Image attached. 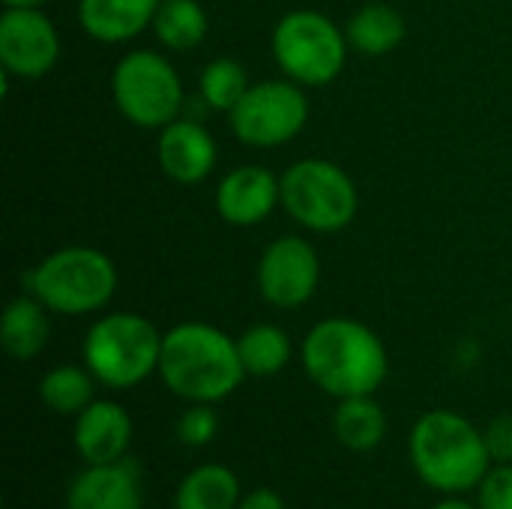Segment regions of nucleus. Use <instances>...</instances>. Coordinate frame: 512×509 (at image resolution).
I'll use <instances>...</instances> for the list:
<instances>
[{
	"label": "nucleus",
	"mask_w": 512,
	"mask_h": 509,
	"mask_svg": "<svg viewBox=\"0 0 512 509\" xmlns=\"http://www.w3.org/2000/svg\"><path fill=\"white\" fill-rule=\"evenodd\" d=\"M300 360L309 381L333 399L375 396L390 369L378 333L354 318H327L315 324L303 339Z\"/></svg>",
	"instance_id": "f257e3e1"
},
{
	"label": "nucleus",
	"mask_w": 512,
	"mask_h": 509,
	"mask_svg": "<svg viewBox=\"0 0 512 509\" xmlns=\"http://www.w3.org/2000/svg\"><path fill=\"white\" fill-rule=\"evenodd\" d=\"M159 375L177 399L216 405L243 384L246 369L237 339L213 324L186 321L162 336Z\"/></svg>",
	"instance_id": "f03ea898"
},
{
	"label": "nucleus",
	"mask_w": 512,
	"mask_h": 509,
	"mask_svg": "<svg viewBox=\"0 0 512 509\" xmlns=\"http://www.w3.org/2000/svg\"><path fill=\"white\" fill-rule=\"evenodd\" d=\"M417 477L444 495H462L483 483L492 468L486 435L456 411H429L411 429Z\"/></svg>",
	"instance_id": "7ed1b4c3"
},
{
	"label": "nucleus",
	"mask_w": 512,
	"mask_h": 509,
	"mask_svg": "<svg viewBox=\"0 0 512 509\" xmlns=\"http://www.w3.org/2000/svg\"><path fill=\"white\" fill-rule=\"evenodd\" d=\"M24 285L57 315H90L111 303L117 267L93 246H66L42 258L27 273Z\"/></svg>",
	"instance_id": "20e7f679"
},
{
	"label": "nucleus",
	"mask_w": 512,
	"mask_h": 509,
	"mask_svg": "<svg viewBox=\"0 0 512 509\" xmlns=\"http://www.w3.org/2000/svg\"><path fill=\"white\" fill-rule=\"evenodd\" d=\"M84 366L102 387L132 390L159 372L162 333L135 312L102 315L84 336Z\"/></svg>",
	"instance_id": "39448f33"
},
{
	"label": "nucleus",
	"mask_w": 512,
	"mask_h": 509,
	"mask_svg": "<svg viewBox=\"0 0 512 509\" xmlns=\"http://www.w3.org/2000/svg\"><path fill=\"white\" fill-rule=\"evenodd\" d=\"M279 180L282 207L297 225L315 234H336L354 222L360 195L342 165L330 159H300Z\"/></svg>",
	"instance_id": "423d86ee"
},
{
	"label": "nucleus",
	"mask_w": 512,
	"mask_h": 509,
	"mask_svg": "<svg viewBox=\"0 0 512 509\" xmlns=\"http://www.w3.org/2000/svg\"><path fill=\"white\" fill-rule=\"evenodd\" d=\"M273 57L300 87H324L345 69L348 36L324 12L294 9L273 27Z\"/></svg>",
	"instance_id": "0eeeda50"
},
{
	"label": "nucleus",
	"mask_w": 512,
	"mask_h": 509,
	"mask_svg": "<svg viewBox=\"0 0 512 509\" xmlns=\"http://www.w3.org/2000/svg\"><path fill=\"white\" fill-rule=\"evenodd\" d=\"M111 96L117 111L138 129H165L180 117L183 81L159 51H129L117 60L111 75Z\"/></svg>",
	"instance_id": "6e6552de"
},
{
	"label": "nucleus",
	"mask_w": 512,
	"mask_h": 509,
	"mask_svg": "<svg viewBox=\"0 0 512 509\" xmlns=\"http://www.w3.org/2000/svg\"><path fill=\"white\" fill-rule=\"evenodd\" d=\"M309 120V99L297 81L252 84L228 111L231 132L249 147H282L294 141Z\"/></svg>",
	"instance_id": "1a4fd4ad"
},
{
	"label": "nucleus",
	"mask_w": 512,
	"mask_h": 509,
	"mask_svg": "<svg viewBox=\"0 0 512 509\" xmlns=\"http://www.w3.org/2000/svg\"><path fill=\"white\" fill-rule=\"evenodd\" d=\"M321 258L303 237H276L258 261V291L276 309H297L318 291Z\"/></svg>",
	"instance_id": "9d476101"
},
{
	"label": "nucleus",
	"mask_w": 512,
	"mask_h": 509,
	"mask_svg": "<svg viewBox=\"0 0 512 509\" xmlns=\"http://www.w3.org/2000/svg\"><path fill=\"white\" fill-rule=\"evenodd\" d=\"M60 36L42 9H6L0 15V63L9 75L36 81L54 69Z\"/></svg>",
	"instance_id": "9b49d317"
},
{
	"label": "nucleus",
	"mask_w": 512,
	"mask_h": 509,
	"mask_svg": "<svg viewBox=\"0 0 512 509\" xmlns=\"http://www.w3.org/2000/svg\"><path fill=\"white\" fill-rule=\"evenodd\" d=\"M282 204V180L264 165H240L219 180L216 210L228 225L252 228Z\"/></svg>",
	"instance_id": "f8f14e48"
},
{
	"label": "nucleus",
	"mask_w": 512,
	"mask_h": 509,
	"mask_svg": "<svg viewBox=\"0 0 512 509\" xmlns=\"http://www.w3.org/2000/svg\"><path fill=\"white\" fill-rule=\"evenodd\" d=\"M156 156H159V168L165 171V177H171L174 183L192 186L213 174L219 150L204 123L177 117L165 129H159Z\"/></svg>",
	"instance_id": "ddd939ff"
},
{
	"label": "nucleus",
	"mask_w": 512,
	"mask_h": 509,
	"mask_svg": "<svg viewBox=\"0 0 512 509\" xmlns=\"http://www.w3.org/2000/svg\"><path fill=\"white\" fill-rule=\"evenodd\" d=\"M72 441L87 465H111L126 459L132 444V417L123 405L93 399L72 426Z\"/></svg>",
	"instance_id": "4468645a"
},
{
	"label": "nucleus",
	"mask_w": 512,
	"mask_h": 509,
	"mask_svg": "<svg viewBox=\"0 0 512 509\" xmlns=\"http://www.w3.org/2000/svg\"><path fill=\"white\" fill-rule=\"evenodd\" d=\"M66 509H144L138 468L129 459L87 465L66 492Z\"/></svg>",
	"instance_id": "2eb2a0df"
},
{
	"label": "nucleus",
	"mask_w": 512,
	"mask_h": 509,
	"mask_svg": "<svg viewBox=\"0 0 512 509\" xmlns=\"http://www.w3.org/2000/svg\"><path fill=\"white\" fill-rule=\"evenodd\" d=\"M162 0H78V21L96 42L117 45L153 27Z\"/></svg>",
	"instance_id": "dca6fc26"
},
{
	"label": "nucleus",
	"mask_w": 512,
	"mask_h": 509,
	"mask_svg": "<svg viewBox=\"0 0 512 509\" xmlns=\"http://www.w3.org/2000/svg\"><path fill=\"white\" fill-rule=\"evenodd\" d=\"M48 306L36 300L30 291L15 297L0 321V342L12 360H33L45 351L51 339V318Z\"/></svg>",
	"instance_id": "f3484780"
},
{
	"label": "nucleus",
	"mask_w": 512,
	"mask_h": 509,
	"mask_svg": "<svg viewBox=\"0 0 512 509\" xmlns=\"http://www.w3.org/2000/svg\"><path fill=\"white\" fill-rule=\"evenodd\" d=\"M345 36H348V45L366 57H384L390 51H396L405 36H408V24H405V15L390 6V3H366L360 6L348 24H345Z\"/></svg>",
	"instance_id": "a211bd4d"
},
{
	"label": "nucleus",
	"mask_w": 512,
	"mask_h": 509,
	"mask_svg": "<svg viewBox=\"0 0 512 509\" xmlns=\"http://www.w3.org/2000/svg\"><path fill=\"white\" fill-rule=\"evenodd\" d=\"M333 435L351 453H372L387 435V414L372 396L339 399L333 414Z\"/></svg>",
	"instance_id": "6ab92c4d"
},
{
	"label": "nucleus",
	"mask_w": 512,
	"mask_h": 509,
	"mask_svg": "<svg viewBox=\"0 0 512 509\" xmlns=\"http://www.w3.org/2000/svg\"><path fill=\"white\" fill-rule=\"evenodd\" d=\"M240 480L225 465H198L183 477L174 495V509H237Z\"/></svg>",
	"instance_id": "aec40b11"
},
{
	"label": "nucleus",
	"mask_w": 512,
	"mask_h": 509,
	"mask_svg": "<svg viewBox=\"0 0 512 509\" xmlns=\"http://www.w3.org/2000/svg\"><path fill=\"white\" fill-rule=\"evenodd\" d=\"M210 18L198 0H162L153 18V33L168 51H192L207 39Z\"/></svg>",
	"instance_id": "412c9836"
},
{
	"label": "nucleus",
	"mask_w": 512,
	"mask_h": 509,
	"mask_svg": "<svg viewBox=\"0 0 512 509\" xmlns=\"http://www.w3.org/2000/svg\"><path fill=\"white\" fill-rule=\"evenodd\" d=\"M237 348H240L243 369L252 378H273L291 360V339L276 324H255V327H249L237 339Z\"/></svg>",
	"instance_id": "4be33fe9"
},
{
	"label": "nucleus",
	"mask_w": 512,
	"mask_h": 509,
	"mask_svg": "<svg viewBox=\"0 0 512 509\" xmlns=\"http://www.w3.org/2000/svg\"><path fill=\"white\" fill-rule=\"evenodd\" d=\"M99 381L93 372L84 366H54L42 381H39V399L45 408L63 417H78L90 402H93V387Z\"/></svg>",
	"instance_id": "5701e85b"
},
{
	"label": "nucleus",
	"mask_w": 512,
	"mask_h": 509,
	"mask_svg": "<svg viewBox=\"0 0 512 509\" xmlns=\"http://www.w3.org/2000/svg\"><path fill=\"white\" fill-rule=\"evenodd\" d=\"M249 78H246V69L231 60V57H216L204 66L201 72V81H198V90H201V102L213 111H231L243 93L249 90Z\"/></svg>",
	"instance_id": "b1692460"
},
{
	"label": "nucleus",
	"mask_w": 512,
	"mask_h": 509,
	"mask_svg": "<svg viewBox=\"0 0 512 509\" xmlns=\"http://www.w3.org/2000/svg\"><path fill=\"white\" fill-rule=\"evenodd\" d=\"M219 435V417L213 405L195 402L177 420V441L183 447H207Z\"/></svg>",
	"instance_id": "393cba45"
},
{
	"label": "nucleus",
	"mask_w": 512,
	"mask_h": 509,
	"mask_svg": "<svg viewBox=\"0 0 512 509\" xmlns=\"http://www.w3.org/2000/svg\"><path fill=\"white\" fill-rule=\"evenodd\" d=\"M477 492L480 509H512V465H492Z\"/></svg>",
	"instance_id": "a878e982"
},
{
	"label": "nucleus",
	"mask_w": 512,
	"mask_h": 509,
	"mask_svg": "<svg viewBox=\"0 0 512 509\" xmlns=\"http://www.w3.org/2000/svg\"><path fill=\"white\" fill-rule=\"evenodd\" d=\"M486 447L495 465H512V414H501L486 426Z\"/></svg>",
	"instance_id": "bb28decb"
},
{
	"label": "nucleus",
	"mask_w": 512,
	"mask_h": 509,
	"mask_svg": "<svg viewBox=\"0 0 512 509\" xmlns=\"http://www.w3.org/2000/svg\"><path fill=\"white\" fill-rule=\"evenodd\" d=\"M237 509H288V507H285V501H282V495H279V492H273V489H255V492H249V495H243V498H240Z\"/></svg>",
	"instance_id": "cd10ccee"
},
{
	"label": "nucleus",
	"mask_w": 512,
	"mask_h": 509,
	"mask_svg": "<svg viewBox=\"0 0 512 509\" xmlns=\"http://www.w3.org/2000/svg\"><path fill=\"white\" fill-rule=\"evenodd\" d=\"M432 509H480V507H474V504H468V501H462V498H444V501H438Z\"/></svg>",
	"instance_id": "c85d7f7f"
},
{
	"label": "nucleus",
	"mask_w": 512,
	"mask_h": 509,
	"mask_svg": "<svg viewBox=\"0 0 512 509\" xmlns=\"http://www.w3.org/2000/svg\"><path fill=\"white\" fill-rule=\"evenodd\" d=\"M45 0H3L6 9H42Z\"/></svg>",
	"instance_id": "c756f323"
}]
</instances>
